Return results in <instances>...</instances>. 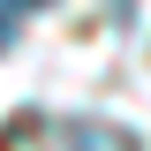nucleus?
Masks as SVG:
<instances>
[{"instance_id":"1","label":"nucleus","mask_w":151,"mask_h":151,"mask_svg":"<svg viewBox=\"0 0 151 151\" xmlns=\"http://www.w3.org/2000/svg\"><path fill=\"white\" fill-rule=\"evenodd\" d=\"M8 45H15V15L0 8V53H8Z\"/></svg>"},{"instance_id":"2","label":"nucleus","mask_w":151,"mask_h":151,"mask_svg":"<svg viewBox=\"0 0 151 151\" xmlns=\"http://www.w3.org/2000/svg\"><path fill=\"white\" fill-rule=\"evenodd\" d=\"M15 8H53V0H15Z\"/></svg>"}]
</instances>
